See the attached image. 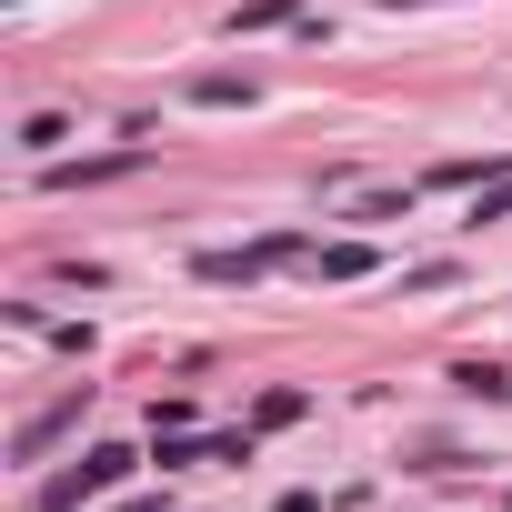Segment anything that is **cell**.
<instances>
[{
    "label": "cell",
    "mask_w": 512,
    "mask_h": 512,
    "mask_svg": "<svg viewBox=\"0 0 512 512\" xmlns=\"http://www.w3.org/2000/svg\"><path fill=\"white\" fill-rule=\"evenodd\" d=\"M121 482H131V452H121V442H91L71 472L41 482V502H51V512H81V502H101V492H121Z\"/></svg>",
    "instance_id": "6da1fadb"
},
{
    "label": "cell",
    "mask_w": 512,
    "mask_h": 512,
    "mask_svg": "<svg viewBox=\"0 0 512 512\" xmlns=\"http://www.w3.org/2000/svg\"><path fill=\"white\" fill-rule=\"evenodd\" d=\"M81 412H91V382H71V392H61L51 412H31V422L11 432V462H41L51 442H71V432H81Z\"/></svg>",
    "instance_id": "7a4b0ae2"
},
{
    "label": "cell",
    "mask_w": 512,
    "mask_h": 512,
    "mask_svg": "<svg viewBox=\"0 0 512 512\" xmlns=\"http://www.w3.org/2000/svg\"><path fill=\"white\" fill-rule=\"evenodd\" d=\"M292 251H302V241L282 231V241H251V251H201L191 272H201V282H262L272 262H292Z\"/></svg>",
    "instance_id": "3957f363"
},
{
    "label": "cell",
    "mask_w": 512,
    "mask_h": 512,
    "mask_svg": "<svg viewBox=\"0 0 512 512\" xmlns=\"http://www.w3.org/2000/svg\"><path fill=\"white\" fill-rule=\"evenodd\" d=\"M312 272H322V282H362V272H372V241H332V251H312Z\"/></svg>",
    "instance_id": "277c9868"
},
{
    "label": "cell",
    "mask_w": 512,
    "mask_h": 512,
    "mask_svg": "<svg viewBox=\"0 0 512 512\" xmlns=\"http://www.w3.org/2000/svg\"><path fill=\"white\" fill-rule=\"evenodd\" d=\"M141 151H101V161H51V181H121Z\"/></svg>",
    "instance_id": "5b68a950"
},
{
    "label": "cell",
    "mask_w": 512,
    "mask_h": 512,
    "mask_svg": "<svg viewBox=\"0 0 512 512\" xmlns=\"http://www.w3.org/2000/svg\"><path fill=\"white\" fill-rule=\"evenodd\" d=\"M191 101H201V111H231V101L251 111V81H231V71H211V81H191Z\"/></svg>",
    "instance_id": "8992f818"
},
{
    "label": "cell",
    "mask_w": 512,
    "mask_h": 512,
    "mask_svg": "<svg viewBox=\"0 0 512 512\" xmlns=\"http://www.w3.org/2000/svg\"><path fill=\"white\" fill-rule=\"evenodd\" d=\"M61 141H71L61 111H31V121H21V151H61Z\"/></svg>",
    "instance_id": "52a82bcc"
},
{
    "label": "cell",
    "mask_w": 512,
    "mask_h": 512,
    "mask_svg": "<svg viewBox=\"0 0 512 512\" xmlns=\"http://www.w3.org/2000/svg\"><path fill=\"white\" fill-rule=\"evenodd\" d=\"M452 382H462V392H482V402H502V392H512V372H502V362H462Z\"/></svg>",
    "instance_id": "ba28073f"
},
{
    "label": "cell",
    "mask_w": 512,
    "mask_h": 512,
    "mask_svg": "<svg viewBox=\"0 0 512 512\" xmlns=\"http://www.w3.org/2000/svg\"><path fill=\"white\" fill-rule=\"evenodd\" d=\"M292 11H282V0H241V11H231V31H282Z\"/></svg>",
    "instance_id": "9c48e42d"
},
{
    "label": "cell",
    "mask_w": 512,
    "mask_h": 512,
    "mask_svg": "<svg viewBox=\"0 0 512 512\" xmlns=\"http://www.w3.org/2000/svg\"><path fill=\"white\" fill-rule=\"evenodd\" d=\"M302 412H312V392H292V382H282V392H262V422H302Z\"/></svg>",
    "instance_id": "30bf717a"
},
{
    "label": "cell",
    "mask_w": 512,
    "mask_h": 512,
    "mask_svg": "<svg viewBox=\"0 0 512 512\" xmlns=\"http://www.w3.org/2000/svg\"><path fill=\"white\" fill-rule=\"evenodd\" d=\"M111 512H161V502H111Z\"/></svg>",
    "instance_id": "8fae6325"
}]
</instances>
